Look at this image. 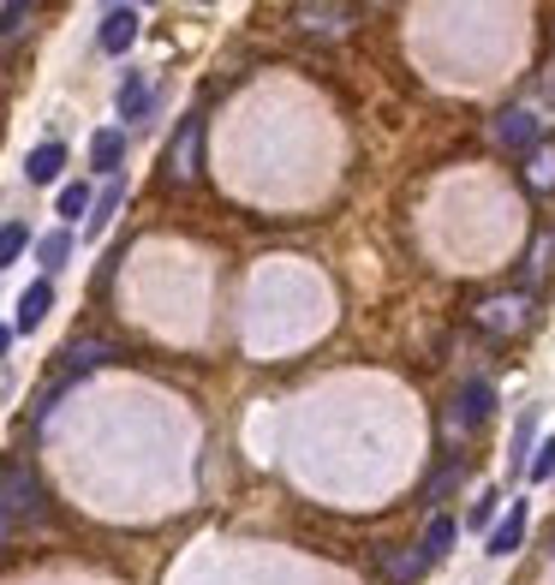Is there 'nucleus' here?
<instances>
[{
  "label": "nucleus",
  "instance_id": "nucleus-1",
  "mask_svg": "<svg viewBox=\"0 0 555 585\" xmlns=\"http://www.w3.org/2000/svg\"><path fill=\"white\" fill-rule=\"evenodd\" d=\"M161 174H168V186H192L197 174H204V114H185V120H180Z\"/></svg>",
  "mask_w": 555,
  "mask_h": 585
},
{
  "label": "nucleus",
  "instance_id": "nucleus-2",
  "mask_svg": "<svg viewBox=\"0 0 555 585\" xmlns=\"http://www.w3.org/2000/svg\"><path fill=\"white\" fill-rule=\"evenodd\" d=\"M0 514H7L12 526L43 514V485H36L31 466H7V473H0Z\"/></svg>",
  "mask_w": 555,
  "mask_h": 585
},
{
  "label": "nucleus",
  "instance_id": "nucleus-3",
  "mask_svg": "<svg viewBox=\"0 0 555 585\" xmlns=\"http://www.w3.org/2000/svg\"><path fill=\"white\" fill-rule=\"evenodd\" d=\"M490 138H496L502 150H526V156H532V150L544 144V120H538L532 108H502L496 120H490Z\"/></svg>",
  "mask_w": 555,
  "mask_h": 585
},
{
  "label": "nucleus",
  "instance_id": "nucleus-4",
  "mask_svg": "<svg viewBox=\"0 0 555 585\" xmlns=\"http://www.w3.org/2000/svg\"><path fill=\"white\" fill-rule=\"evenodd\" d=\"M526 305H532L526 292H496V299H484L472 311V323L484 329V335H496V341L502 335H520V329H526Z\"/></svg>",
  "mask_w": 555,
  "mask_h": 585
},
{
  "label": "nucleus",
  "instance_id": "nucleus-5",
  "mask_svg": "<svg viewBox=\"0 0 555 585\" xmlns=\"http://www.w3.org/2000/svg\"><path fill=\"white\" fill-rule=\"evenodd\" d=\"M293 24H299V31H311V36H340V31L359 24V12H352V7H293Z\"/></svg>",
  "mask_w": 555,
  "mask_h": 585
},
{
  "label": "nucleus",
  "instance_id": "nucleus-6",
  "mask_svg": "<svg viewBox=\"0 0 555 585\" xmlns=\"http://www.w3.org/2000/svg\"><path fill=\"white\" fill-rule=\"evenodd\" d=\"M96 43H102V55H125V48L137 43V7H108Z\"/></svg>",
  "mask_w": 555,
  "mask_h": 585
},
{
  "label": "nucleus",
  "instance_id": "nucleus-7",
  "mask_svg": "<svg viewBox=\"0 0 555 585\" xmlns=\"http://www.w3.org/2000/svg\"><path fill=\"white\" fill-rule=\"evenodd\" d=\"M454 406H460V413H454V425H460V430H478L490 413H496V389H490L484 377H472V383L460 389V401H454Z\"/></svg>",
  "mask_w": 555,
  "mask_h": 585
},
{
  "label": "nucleus",
  "instance_id": "nucleus-8",
  "mask_svg": "<svg viewBox=\"0 0 555 585\" xmlns=\"http://www.w3.org/2000/svg\"><path fill=\"white\" fill-rule=\"evenodd\" d=\"M48 311H55V282H31V287L19 292V317H12V329L31 335V329H43Z\"/></svg>",
  "mask_w": 555,
  "mask_h": 585
},
{
  "label": "nucleus",
  "instance_id": "nucleus-9",
  "mask_svg": "<svg viewBox=\"0 0 555 585\" xmlns=\"http://www.w3.org/2000/svg\"><path fill=\"white\" fill-rule=\"evenodd\" d=\"M526 520H532V508L508 502V520L490 532V556H514V550H520V544H526Z\"/></svg>",
  "mask_w": 555,
  "mask_h": 585
},
{
  "label": "nucleus",
  "instance_id": "nucleus-10",
  "mask_svg": "<svg viewBox=\"0 0 555 585\" xmlns=\"http://www.w3.org/2000/svg\"><path fill=\"white\" fill-rule=\"evenodd\" d=\"M60 168H67V144H36L31 162H24V180H31V186H55Z\"/></svg>",
  "mask_w": 555,
  "mask_h": 585
},
{
  "label": "nucleus",
  "instance_id": "nucleus-11",
  "mask_svg": "<svg viewBox=\"0 0 555 585\" xmlns=\"http://www.w3.org/2000/svg\"><path fill=\"white\" fill-rule=\"evenodd\" d=\"M108 359H113V341L84 335V341H72V347H67V377H84V371H96V365H108Z\"/></svg>",
  "mask_w": 555,
  "mask_h": 585
},
{
  "label": "nucleus",
  "instance_id": "nucleus-12",
  "mask_svg": "<svg viewBox=\"0 0 555 585\" xmlns=\"http://www.w3.org/2000/svg\"><path fill=\"white\" fill-rule=\"evenodd\" d=\"M120 162H125V132H96V138H91V168L113 174Z\"/></svg>",
  "mask_w": 555,
  "mask_h": 585
},
{
  "label": "nucleus",
  "instance_id": "nucleus-13",
  "mask_svg": "<svg viewBox=\"0 0 555 585\" xmlns=\"http://www.w3.org/2000/svg\"><path fill=\"white\" fill-rule=\"evenodd\" d=\"M149 114V84H144V72H125V84H120V120H144Z\"/></svg>",
  "mask_w": 555,
  "mask_h": 585
},
{
  "label": "nucleus",
  "instance_id": "nucleus-14",
  "mask_svg": "<svg viewBox=\"0 0 555 585\" xmlns=\"http://www.w3.org/2000/svg\"><path fill=\"white\" fill-rule=\"evenodd\" d=\"M526 186H532V192H555V150H544V144L532 150V162H526Z\"/></svg>",
  "mask_w": 555,
  "mask_h": 585
},
{
  "label": "nucleus",
  "instance_id": "nucleus-15",
  "mask_svg": "<svg viewBox=\"0 0 555 585\" xmlns=\"http://www.w3.org/2000/svg\"><path fill=\"white\" fill-rule=\"evenodd\" d=\"M36 258H43V270H60V263L72 258V234H67V227L43 234V239H36Z\"/></svg>",
  "mask_w": 555,
  "mask_h": 585
},
{
  "label": "nucleus",
  "instance_id": "nucleus-16",
  "mask_svg": "<svg viewBox=\"0 0 555 585\" xmlns=\"http://www.w3.org/2000/svg\"><path fill=\"white\" fill-rule=\"evenodd\" d=\"M24 246H31V227H24V222H7V227H0V270H12V263L24 258Z\"/></svg>",
  "mask_w": 555,
  "mask_h": 585
},
{
  "label": "nucleus",
  "instance_id": "nucleus-17",
  "mask_svg": "<svg viewBox=\"0 0 555 585\" xmlns=\"http://www.w3.org/2000/svg\"><path fill=\"white\" fill-rule=\"evenodd\" d=\"M120 203H125V186H120V180H108V192H102V198H91V210H96V215H91V234H102Z\"/></svg>",
  "mask_w": 555,
  "mask_h": 585
},
{
  "label": "nucleus",
  "instance_id": "nucleus-18",
  "mask_svg": "<svg viewBox=\"0 0 555 585\" xmlns=\"http://www.w3.org/2000/svg\"><path fill=\"white\" fill-rule=\"evenodd\" d=\"M383 574L407 585V580H419V574H424V556H407V550H383Z\"/></svg>",
  "mask_w": 555,
  "mask_h": 585
},
{
  "label": "nucleus",
  "instance_id": "nucleus-19",
  "mask_svg": "<svg viewBox=\"0 0 555 585\" xmlns=\"http://www.w3.org/2000/svg\"><path fill=\"white\" fill-rule=\"evenodd\" d=\"M448 544H454V520L436 514L431 526H424V562H431V556H448Z\"/></svg>",
  "mask_w": 555,
  "mask_h": 585
},
{
  "label": "nucleus",
  "instance_id": "nucleus-20",
  "mask_svg": "<svg viewBox=\"0 0 555 585\" xmlns=\"http://www.w3.org/2000/svg\"><path fill=\"white\" fill-rule=\"evenodd\" d=\"M526 473H532L538 485H544V478H555V437H544V442H538V454L526 461Z\"/></svg>",
  "mask_w": 555,
  "mask_h": 585
},
{
  "label": "nucleus",
  "instance_id": "nucleus-21",
  "mask_svg": "<svg viewBox=\"0 0 555 585\" xmlns=\"http://www.w3.org/2000/svg\"><path fill=\"white\" fill-rule=\"evenodd\" d=\"M91 210V186H67V192H60V215H67V222H79V215Z\"/></svg>",
  "mask_w": 555,
  "mask_h": 585
},
{
  "label": "nucleus",
  "instance_id": "nucleus-22",
  "mask_svg": "<svg viewBox=\"0 0 555 585\" xmlns=\"http://www.w3.org/2000/svg\"><path fill=\"white\" fill-rule=\"evenodd\" d=\"M460 473H466V466H460V461H448V466H443V473H436V478H431V502H443V496H448L454 485H460Z\"/></svg>",
  "mask_w": 555,
  "mask_h": 585
},
{
  "label": "nucleus",
  "instance_id": "nucleus-23",
  "mask_svg": "<svg viewBox=\"0 0 555 585\" xmlns=\"http://www.w3.org/2000/svg\"><path fill=\"white\" fill-rule=\"evenodd\" d=\"M24 24H31V7L19 0V7H7V12H0V43H7V36H19Z\"/></svg>",
  "mask_w": 555,
  "mask_h": 585
},
{
  "label": "nucleus",
  "instance_id": "nucleus-24",
  "mask_svg": "<svg viewBox=\"0 0 555 585\" xmlns=\"http://www.w3.org/2000/svg\"><path fill=\"white\" fill-rule=\"evenodd\" d=\"M544 258H550V239H538V246H532V258H526V287H532L538 275H544Z\"/></svg>",
  "mask_w": 555,
  "mask_h": 585
},
{
  "label": "nucleus",
  "instance_id": "nucleus-25",
  "mask_svg": "<svg viewBox=\"0 0 555 585\" xmlns=\"http://www.w3.org/2000/svg\"><path fill=\"white\" fill-rule=\"evenodd\" d=\"M490 514H496V496H484V502L472 508V526H490Z\"/></svg>",
  "mask_w": 555,
  "mask_h": 585
},
{
  "label": "nucleus",
  "instance_id": "nucleus-26",
  "mask_svg": "<svg viewBox=\"0 0 555 585\" xmlns=\"http://www.w3.org/2000/svg\"><path fill=\"white\" fill-rule=\"evenodd\" d=\"M7 544H12V520L0 514V550H7Z\"/></svg>",
  "mask_w": 555,
  "mask_h": 585
},
{
  "label": "nucleus",
  "instance_id": "nucleus-27",
  "mask_svg": "<svg viewBox=\"0 0 555 585\" xmlns=\"http://www.w3.org/2000/svg\"><path fill=\"white\" fill-rule=\"evenodd\" d=\"M7 347H12V329H0V359H7Z\"/></svg>",
  "mask_w": 555,
  "mask_h": 585
}]
</instances>
